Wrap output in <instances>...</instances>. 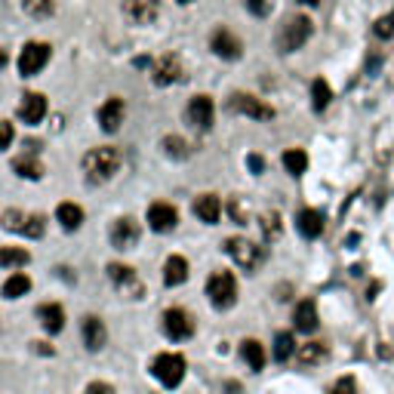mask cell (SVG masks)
<instances>
[{
	"label": "cell",
	"instance_id": "obj_1",
	"mask_svg": "<svg viewBox=\"0 0 394 394\" xmlns=\"http://www.w3.org/2000/svg\"><path fill=\"white\" fill-rule=\"evenodd\" d=\"M121 169V151L117 148H93L87 157H83V173H87L90 182H108L111 176Z\"/></svg>",
	"mask_w": 394,
	"mask_h": 394
},
{
	"label": "cell",
	"instance_id": "obj_2",
	"mask_svg": "<svg viewBox=\"0 0 394 394\" xmlns=\"http://www.w3.org/2000/svg\"><path fill=\"white\" fill-rule=\"evenodd\" d=\"M151 373L157 376V382L163 385V388H176V385L185 379V357L176 351H163L154 357V364H151Z\"/></svg>",
	"mask_w": 394,
	"mask_h": 394
},
{
	"label": "cell",
	"instance_id": "obj_3",
	"mask_svg": "<svg viewBox=\"0 0 394 394\" xmlns=\"http://www.w3.org/2000/svg\"><path fill=\"white\" fill-rule=\"evenodd\" d=\"M311 37V19L308 16H290L284 22V28L278 31V50L280 52H296L305 47V41Z\"/></svg>",
	"mask_w": 394,
	"mask_h": 394
},
{
	"label": "cell",
	"instance_id": "obj_4",
	"mask_svg": "<svg viewBox=\"0 0 394 394\" xmlns=\"http://www.w3.org/2000/svg\"><path fill=\"white\" fill-rule=\"evenodd\" d=\"M207 296H209V302H213V308H219V311L231 308L234 302H238V280H234V274L216 271L213 278L207 280Z\"/></svg>",
	"mask_w": 394,
	"mask_h": 394
},
{
	"label": "cell",
	"instance_id": "obj_5",
	"mask_svg": "<svg viewBox=\"0 0 394 394\" xmlns=\"http://www.w3.org/2000/svg\"><path fill=\"white\" fill-rule=\"evenodd\" d=\"M225 253L231 256L234 265H240L244 271H256V268L262 265V259H265L262 247L253 244V240H247V238H228L225 240Z\"/></svg>",
	"mask_w": 394,
	"mask_h": 394
},
{
	"label": "cell",
	"instance_id": "obj_6",
	"mask_svg": "<svg viewBox=\"0 0 394 394\" xmlns=\"http://www.w3.org/2000/svg\"><path fill=\"white\" fill-rule=\"evenodd\" d=\"M163 333H167L173 342L191 339V336H194V320H191V314L182 311V308H167V311H163Z\"/></svg>",
	"mask_w": 394,
	"mask_h": 394
},
{
	"label": "cell",
	"instance_id": "obj_7",
	"mask_svg": "<svg viewBox=\"0 0 394 394\" xmlns=\"http://www.w3.org/2000/svg\"><path fill=\"white\" fill-rule=\"evenodd\" d=\"M47 62H50V43L31 41L25 43L22 56H19V71H22V77H34Z\"/></svg>",
	"mask_w": 394,
	"mask_h": 394
},
{
	"label": "cell",
	"instance_id": "obj_8",
	"mask_svg": "<svg viewBox=\"0 0 394 394\" xmlns=\"http://www.w3.org/2000/svg\"><path fill=\"white\" fill-rule=\"evenodd\" d=\"M228 108L238 111V114L256 117V121H271V117H274V108H271V105H265L262 98L247 96V93H234L231 102H228Z\"/></svg>",
	"mask_w": 394,
	"mask_h": 394
},
{
	"label": "cell",
	"instance_id": "obj_9",
	"mask_svg": "<svg viewBox=\"0 0 394 394\" xmlns=\"http://www.w3.org/2000/svg\"><path fill=\"white\" fill-rule=\"evenodd\" d=\"M139 222L129 219V216H123V219H117L114 225H111V244H114L117 249H133L136 244H139Z\"/></svg>",
	"mask_w": 394,
	"mask_h": 394
},
{
	"label": "cell",
	"instance_id": "obj_10",
	"mask_svg": "<svg viewBox=\"0 0 394 394\" xmlns=\"http://www.w3.org/2000/svg\"><path fill=\"white\" fill-rule=\"evenodd\" d=\"M176 222H179V213H176L173 203H151L148 207V228L157 234L173 231Z\"/></svg>",
	"mask_w": 394,
	"mask_h": 394
},
{
	"label": "cell",
	"instance_id": "obj_11",
	"mask_svg": "<svg viewBox=\"0 0 394 394\" xmlns=\"http://www.w3.org/2000/svg\"><path fill=\"white\" fill-rule=\"evenodd\" d=\"M108 278L114 280V287L121 290L123 296H139L142 293V284H139V278H136V271L129 265H121V262H111L108 265Z\"/></svg>",
	"mask_w": 394,
	"mask_h": 394
},
{
	"label": "cell",
	"instance_id": "obj_12",
	"mask_svg": "<svg viewBox=\"0 0 394 394\" xmlns=\"http://www.w3.org/2000/svg\"><path fill=\"white\" fill-rule=\"evenodd\" d=\"M213 98L209 96H194L191 102H188V121L194 123L197 129H209L213 127Z\"/></svg>",
	"mask_w": 394,
	"mask_h": 394
},
{
	"label": "cell",
	"instance_id": "obj_13",
	"mask_svg": "<svg viewBox=\"0 0 394 394\" xmlns=\"http://www.w3.org/2000/svg\"><path fill=\"white\" fill-rule=\"evenodd\" d=\"M123 12H127L136 25H148L157 19L160 3H157V0H123Z\"/></svg>",
	"mask_w": 394,
	"mask_h": 394
},
{
	"label": "cell",
	"instance_id": "obj_14",
	"mask_svg": "<svg viewBox=\"0 0 394 394\" xmlns=\"http://www.w3.org/2000/svg\"><path fill=\"white\" fill-rule=\"evenodd\" d=\"M123 114H127V108H123V98H108V102L98 108V123H102L105 133H117L123 123Z\"/></svg>",
	"mask_w": 394,
	"mask_h": 394
},
{
	"label": "cell",
	"instance_id": "obj_15",
	"mask_svg": "<svg viewBox=\"0 0 394 394\" xmlns=\"http://www.w3.org/2000/svg\"><path fill=\"white\" fill-rule=\"evenodd\" d=\"M182 77V59L179 56H163L160 62L154 65V83L157 87H169V83H176Z\"/></svg>",
	"mask_w": 394,
	"mask_h": 394
},
{
	"label": "cell",
	"instance_id": "obj_16",
	"mask_svg": "<svg viewBox=\"0 0 394 394\" xmlns=\"http://www.w3.org/2000/svg\"><path fill=\"white\" fill-rule=\"evenodd\" d=\"M209 47H213V52H216V56H222V59H240L244 43H240L228 28H219L213 34V41H209Z\"/></svg>",
	"mask_w": 394,
	"mask_h": 394
},
{
	"label": "cell",
	"instance_id": "obj_17",
	"mask_svg": "<svg viewBox=\"0 0 394 394\" xmlns=\"http://www.w3.org/2000/svg\"><path fill=\"white\" fill-rule=\"evenodd\" d=\"M293 324L299 333H314L318 330V305H314V299H302L299 305H296L293 311Z\"/></svg>",
	"mask_w": 394,
	"mask_h": 394
},
{
	"label": "cell",
	"instance_id": "obj_18",
	"mask_svg": "<svg viewBox=\"0 0 394 394\" xmlns=\"http://www.w3.org/2000/svg\"><path fill=\"white\" fill-rule=\"evenodd\" d=\"M296 228H299V234L308 240L320 238V231H324V213H320V209H302V213L296 216Z\"/></svg>",
	"mask_w": 394,
	"mask_h": 394
},
{
	"label": "cell",
	"instance_id": "obj_19",
	"mask_svg": "<svg viewBox=\"0 0 394 394\" xmlns=\"http://www.w3.org/2000/svg\"><path fill=\"white\" fill-rule=\"evenodd\" d=\"M43 114H47V98L41 93H28L22 96V105H19V117L25 123H41Z\"/></svg>",
	"mask_w": 394,
	"mask_h": 394
},
{
	"label": "cell",
	"instance_id": "obj_20",
	"mask_svg": "<svg viewBox=\"0 0 394 394\" xmlns=\"http://www.w3.org/2000/svg\"><path fill=\"white\" fill-rule=\"evenodd\" d=\"M37 320H41V326L47 333H62V326H65V311H62V305H56V302H43L41 308H37Z\"/></svg>",
	"mask_w": 394,
	"mask_h": 394
},
{
	"label": "cell",
	"instance_id": "obj_21",
	"mask_svg": "<svg viewBox=\"0 0 394 394\" xmlns=\"http://www.w3.org/2000/svg\"><path fill=\"white\" fill-rule=\"evenodd\" d=\"M194 216L200 222H207V225H216L222 216V200L216 194H200L194 200Z\"/></svg>",
	"mask_w": 394,
	"mask_h": 394
},
{
	"label": "cell",
	"instance_id": "obj_22",
	"mask_svg": "<svg viewBox=\"0 0 394 394\" xmlns=\"http://www.w3.org/2000/svg\"><path fill=\"white\" fill-rule=\"evenodd\" d=\"M105 342H108V330H105V324L98 318H83V345L90 348V351H98Z\"/></svg>",
	"mask_w": 394,
	"mask_h": 394
},
{
	"label": "cell",
	"instance_id": "obj_23",
	"mask_svg": "<svg viewBox=\"0 0 394 394\" xmlns=\"http://www.w3.org/2000/svg\"><path fill=\"white\" fill-rule=\"evenodd\" d=\"M188 280V262L182 256H169L167 265H163V284L167 287H179Z\"/></svg>",
	"mask_w": 394,
	"mask_h": 394
},
{
	"label": "cell",
	"instance_id": "obj_24",
	"mask_svg": "<svg viewBox=\"0 0 394 394\" xmlns=\"http://www.w3.org/2000/svg\"><path fill=\"white\" fill-rule=\"evenodd\" d=\"M56 219H59V225H62L65 231H77V228L83 225V209L77 207V203H59Z\"/></svg>",
	"mask_w": 394,
	"mask_h": 394
},
{
	"label": "cell",
	"instance_id": "obj_25",
	"mask_svg": "<svg viewBox=\"0 0 394 394\" xmlns=\"http://www.w3.org/2000/svg\"><path fill=\"white\" fill-rule=\"evenodd\" d=\"M324 357H326V345L324 342H305V345L296 348V360H299L302 366H314Z\"/></svg>",
	"mask_w": 394,
	"mask_h": 394
},
{
	"label": "cell",
	"instance_id": "obj_26",
	"mask_svg": "<svg viewBox=\"0 0 394 394\" xmlns=\"http://www.w3.org/2000/svg\"><path fill=\"white\" fill-rule=\"evenodd\" d=\"M240 354H244V360L249 364V370L259 373L265 366V348H262V342H256V339H244L240 342Z\"/></svg>",
	"mask_w": 394,
	"mask_h": 394
},
{
	"label": "cell",
	"instance_id": "obj_27",
	"mask_svg": "<svg viewBox=\"0 0 394 394\" xmlns=\"http://www.w3.org/2000/svg\"><path fill=\"white\" fill-rule=\"evenodd\" d=\"M31 253L22 247H0V268H19V265H28Z\"/></svg>",
	"mask_w": 394,
	"mask_h": 394
},
{
	"label": "cell",
	"instance_id": "obj_28",
	"mask_svg": "<svg viewBox=\"0 0 394 394\" xmlns=\"http://www.w3.org/2000/svg\"><path fill=\"white\" fill-rule=\"evenodd\" d=\"M12 169H16L22 179H41L43 176V163L34 160V157H16V160H12Z\"/></svg>",
	"mask_w": 394,
	"mask_h": 394
},
{
	"label": "cell",
	"instance_id": "obj_29",
	"mask_svg": "<svg viewBox=\"0 0 394 394\" xmlns=\"http://www.w3.org/2000/svg\"><path fill=\"white\" fill-rule=\"evenodd\" d=\"M284 167H287V173H290V176H302L308 169V154L302 148L284 151Z\"/></svg>",
	"mask_w": 394,
	"mask_h": 394
},
{
	"label": "cell",
	"instance_id": "obj_30",
	"mask_svg": "<svg viewBox=\"0 0 394 394\" xmlns=\"http://www.w3.org/2000/svg\"><path fill=\"white\" fill-rule=\"evenodd\" d=\"M31 290V278L28 274H12V278H6V284H3V296L6 299H19V296H25Z\"/></svg>",
	"mask_w": 394,
	"mask_h": 394
},
{
	"label": "cell",
	"instance_id": "obj_31",
	"mask_svg": "<svg viewBox=\"0 0 394 394\" xmlns=\"http://www.w3.org/2000/svg\"><path fill=\"white\" fill-rule=\"evenodd\" d=\"M330 102H333V90H330V83H326L324 77H318V81L311 83V105H314V111H324Z\"/></svg>",
	"mask_w": 394,
	"mask_h": 394
},
{
	"label": "cell",
	"instance_id": "obj_32",
	"mask_svg": "<svg viewBox=\"0 0 394 394\" xmlns=\"http://www.w3.org/2000/svg\"><path fill=\"white\" fill-rule=\"evenodd\" d=\"M293 354H296L293 333H278V336H274V360H278V364H284V360H290Z\"/></svg>",
	"mask_w": 394,
	"mask_h": 394
},
{
	"label": "cell",
	"instance_id": "obj_33",
	"mask_svg": "<svg viewBox=\"0 0 394 394\" xmlns=\"http://www.w3.org/2000/svg\"><path fill=\"white\" fill-rule=\"evenodd\" d=\"M259 228H262V234H265V240H278L280 238V216L274 213H262L259 216Z\"/></svg>",
	"mask_w": 394,
	"mask_h": 394
},
{
	"label": "cell",
	"instance_id": "obj_34",
	"mask_svg": "<svg viewBox=\"0 0 394 394\" xmlns=\"http://www.w3.org/2000/svg\"><path fill=\"white\" fill-rule=\"evenodd\" d=\"M163 148H167L169 157H188V148L179 136H167V139H163Z\"/></svg>",
	"mask_w": 394,
	"mask_h": 394
},
{
	"label": "cell",
	"instance_id": "obj_35",
	"mask_svg": "<svg viewBox=\"0 0 394 394\" xmlns=\"http://www.w3.org/2000/svg\"><path fill=\"white\" fill-rule=\"evenodd\" d=\"M330 394H357V382H354V376L336 379V385L330 388Z\"/></svg>",
	"mask_w": 394,
	"mask_h": 394
},
{
	"label": "cell",
	"instance_id": "obj_36",
	"mask_svg": "<svg viewBox=\"0 0 394 394\" xmlns=\"http://www.w3.org/2000/svg\"><path fill=\"white\" fill-rule=\"evenodd\" d=\"M22 234H25V238H41V234H43V216H31V219L25 222Z\"/></svg>",
	"mask_w": 394,
	"mask_h": 394
},
{
	"label": "cell",
	"instance_id": "obj_37",
	"mask_svg": "<svg viewBox=\"0 0 394 394\" xmlns=\"http://www.w3.org/2000/svg\"><path fill=\"white\" fill-rule=\"evenodd\" d=\"M373 31H376L379 37H394V16H382Z\"/></svg>",
	"mask_w": 394,
	"mask_h": 394
},
{
	"label": "cell",
	"instance_id": "obj_38",
	"mask_svg": "<svg viewBox=\"0 0 394 394\" xmlns=\"http://www.w3.org/2000/svg\"><path fill=\"white\" fill-rule=\"evenodd\" d=\"M3 219H6V228H10V231H22L25 222H28L22 213H16V209H10V213H6Z\"/></svg>",
	"mask_w": 394,
	"mask_h": 394
},
{
	"label": "cell",
	"instance_id": "obj_39",
	"mask_svg": "<svg viewBox=\"0 0 394 394\" xmlns=\"http://www.w3.org/2000/svg\"><path fill=\"white\" fill-rule=\"evenodd\" d=\"M25 10L37 12V16H47V12H52V3L50 0H25Z\"/></svg>",
	"mask_w": 394,
	"mask_h": 394
},
{
	"label": "cell",
	"instance_id": "obj_40",
	"mask_svg": "<svg viewBox=\"0 0 394 394\" xmlns=\"http://www.w3.org/2000/svg\"><path fill=\"white\" fill-rule=\"evenodd\" d=\"M247 10L253 16H268L271 12V0H247Z\"/></svg>",
	"mask_w": 394,
	"mask_h": 394
},
{
	"label": "cell",
	"instance_id": "obj_41",
	"mask_svg": "<svg viewBox=\"0 0 394 394\" xmlns=\"http://www.w3.org/2000/svg\"><path fill=\"white\" fill-rule=\"evenodd\" d=\"M10 142H12V123L0 121V151L10 148Z\"/></svg>",
	"mask_w": 394,
	"mask_h": 394
},
{
	"label": "cell",
	"instance_id": "obj_42",
	"mask_svg": "<svg viewBox=\"0 0 394 394\" xmlns=\"http://www.w3.org/2000/svg\"><path fill=\"white\" fill-rule=\"evenodd\" d=\"M87 394H117L108 382H90L87 385Z\"/></svg>",
	"mask_w": 394,
	"mask_h": 394
},
{
	"label": "cell",
	"instance_id": "obj_43",
	"mask_svg": "<svg viewBox=\"0 0 394 394\" xmlns=\"http://www.w3.org/2000/svg\"><path fill=\"white\" fill-rule=\"evenodd\" d=\"M247 163H249V169H253V173H256V176H259V173H262V169H265V160H262V157H259V154H249V157H247Z\"/></svg>",
	"mask_w": 394,
	"mask_h": 394
},
{
	"label": "cell",
	"instance_id": "obj_44",
	"mask_svg": "<svg viewBox=\"0 0 394 394\" xmlns=\"http://www.w3.org/2000/svg\"><path fill=\"white\" fill-rule=\"evenodd\" d=\"M34 351L37 354H50L52 357V345H47V342H34Z\"/></svg>",
	"mask_w": 394,
	"mask_h": 394
},
{
	"label": "cell",
	"instance_id": "obj_45",
	"mask_svg": "<svg viewBox=\"0 0 394 394\" xmlns=\"http://www.w3.org/2000/svg\"><path fill=\"white\" fill-rule=\"evenodd\" d=\"M6 62H10V56H6V52H3V50H0V68H3V65H6Z\"/></svg>",
	"mask_w": 394,
	"mask_h": 394
},
{
	"label": "cell",
	"instance_id": "obj_46",
	"mask_svg": "<svg viewBox=\"0 0 394 394\" xmlns=\"http://www.w3.org/2000/svg\"><path fill=\"white\" fill-rule=\"evenodd\" d=\"M302 3H308V6H314V3H320V0H302Z\"/></svg>",
	"mask_w": 394,
	"mask_h": 394
},
{
	"label": "cell",
	"instance_id": "obj_47",
	"mask_svg": "<svg viewBox=\"0 0 394 394\" xmlns=\"http://www.w3.org/2000/svg\"><path fill=\"white\" fill-rule=\"evenodd\" d=\"M179 3H191V0H179Z\"/></svg>",
	"mask_w": 394,
	"mask_h": 394
}]
</instances>
